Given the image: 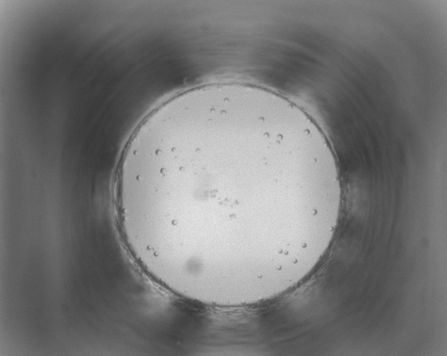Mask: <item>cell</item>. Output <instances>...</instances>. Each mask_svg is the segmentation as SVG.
I'll return each instance as SVG.
<instances>
[{"mask_svg": "<svg viewBox=\"0 0 447 356\" xmlns=\"http://www.w3.org/2000/svg\"><path fill=\"white\" fill-rule=\"evenodd\" d=\"M339 184L310 119L272 93L223 84L180 93L141 121L115 196L124 241L153 278L178 297L226 308L286 285Z\"/></svg>", "mask_w": 447, "mask_h": 356, "instance_id": "6da1fadb", "label": "cell"}]
</instances>
